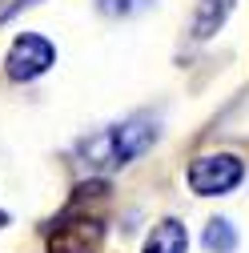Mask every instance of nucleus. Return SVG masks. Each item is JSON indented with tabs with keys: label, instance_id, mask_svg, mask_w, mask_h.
<instances>
[{
	"label": "nucleus",
	"instance_id": "obj_1",
	"mask_svg": "<svg viewBox=\"0 0 249 253\" xmlns=\"http://www.w3.org/2000/svg\"><path fill=\"white\" fill-rule=\"evenodd\" d=\"M153 141H157V125L149 117H133L124 125H113V129H101L97 137L81 141V157L92 173H105V169H121L137 161Z\"/></svg>",
	"mask_w": 249,
	"mask_h": 253
},
{
	"label": "nucleus",
	"instance_id": "obj_2",
	"mask_svg": "<svg viewBox=\"0 0 249 253\" xmlns=\"http://www.w3.org/2000/svg\"><path fill=\"white\" fill-rule=\"evenodd\" d=\"M245 181V165L233 153H209L189 165V189L197 197H225Z\"/></svg>",
	"mask_w": 249,
	"mask_h": 253
},
{
	"label": "nucleus",
	"instance_id": "obj_3",
	"mask_svg": "<svg viewBox=\"0 0 249 253\" xmlns=\"http://www.w3.org/2000/svg\"><path fill=\"white\" fill-rule=\"evenodd\" d=\"M56 65V48L48 37L41 33H20L12 44H8V56H4V69L12 81H37L44 77L48 69Z\"/></svg>",
	"mask_w": 249,
	"mask_h": 253
},
{
	"label": "nucleus",
	"instance_id": "obj_4",
	"mask_svg": "<svg viewBox=\"0 0 249 253\" xmlns=\"http://www.w3.org/2000/svg\"><path fill=\"white\" fill-rule=\"evenodd\" d=\"M101 237H105V225L97 217H88V213L77 217V209H69L48 237V253H97Z\"/></svg>",
	"mask_w": 249,
	"mask_h": 253
},
{
	"label": "nucleus",
	"instance_id": "obj_5",
	"mask_svg": "<svg viewBox=\"0 0 249 253\" xmlns=\"http://www.w3.org/2000/svg\"><path fill=\"white\" fill-rule=\"evenodd\" d=\"M145 253H189V233L177 217H165L153 225L149 241H145Z\"/></svg>",
	"mask_w": 249,
	"mask_h": 253
},
{
	"label": "nucleus",
	"instance_id": "obj_6",
	"mask_svg": "<svg viewBox=\"0 0 249 253\" xmlns=\"http://www.w3.org/2000/svg\"><path fill=\"white\" fill-rule=\"evenodd\" d=\"M229 12H233V0H201L197 12H193V37L197 41H209L217 28L225 24Z\"/></svg>",
	"mask_w": 249,
	"mask_h": 253
},
{
	"label": "nucleus",
	"instance_id": "obj_7",
	"mask_svg": "<svg viewBox=\"0 0 249 253\" xmlns=\"http://www.w3.org/2000/svg\"><path fill=\"white\" fill-rule=\"evenodd\" d=\"M201 241H205L209 253H233L237 249V225H233L229 217H213L209 225H205V237Z\"/></svg>",
	"mask_w": 249,
	"mask_h": 253
},
{
	"label": "nucleus",
	"instance_id": "obj_8",
	"mask_svg": "<svg viewBox=\"0 0 249 253\" xmlns=\"http://www.w3.org/2000/svg\"><path fill=\"white\" fill-rule=\"evenodd\" d=\"M153 4V0H97V8L105 12V16H137V12H145Z\"/></svg>",
	"mask_w": 249,
	"mask_h": 253
},
{
	"label": "nucleus",
	"instance_id": "obj_9",
	"mask_svg": "<svg viewBox=\"0 0 249 253\" xmlns=\"http://www.w3.org/2000/svg\"><path fill=\"white\" fill-rule=\"evenodd\" d=\"M28 4H37V0H0V24L4 20H12L20 8H28Z\"/></svg>",
	"mask_w": 249,
	"mask_h": 253
},
{
	"label": "nucleus",
	"instance_id": "obj_10",
	"mask_svg": "<svg viewBox=\"0 0 249 253\" xmlns=\"http://www.w3.org/2000/svg\"><path fill=\"white\" fill-rule=\"evenodd\" d=\"M0 225H8V213H0Z\"/></svg>",
	"mask_w": 249,
	"mask_h": 253
}]
</instances>
